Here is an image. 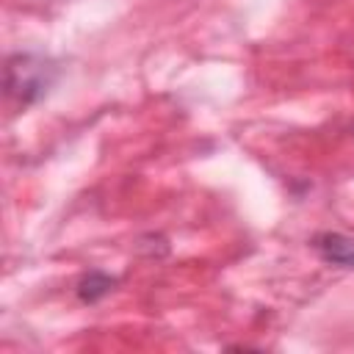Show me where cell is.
<instances>
[{
  "label": "cell",
  "instance_id": "obj_2",
  "mask_svg": "<svg viewBox=\"0 0 354 354\" xmlns=\"http://www.w3.org/2000/svg\"><path fill=\"white\" fill-rule=\"evenodd\" d=\"M310 246L315 249V254L337 268H354V238L343 235V232H318Z\"/></svg>",
  "mask_w": 354,
  "mask_h": 354
},
{
  "label": "cell",
  "instance_id": "obj_3",
  "mask_svg": "<svg viewBox=\"0 0 354 354\" xmlns=\"http://www.w3.org/2000/svg\"><path fill=\"white\" fill-rule=\"evenodd\" d=\"M116 282H119L116 277H111V274L94 268V271H86V274L77 279L75 293H77V299H80L83 304H97V301H102V299L116 288Z\"/></svg>",
  "mask_w": 354,
  "mask_h": 354
},
{
  "label": "cell",
  "instance_id": "obj_1",
  "mask_svg": "<svg viewBox=\"0 0 354 354\" xmlns=\"http://www.w3.org/2000/svg\"><path fill=\"white\" fill-rule=\"evenodd\" d=\"M55 75L58 69L53 61L33 53H17L6 61V94L22 108L33 105L50 91Z\"/></svg>",
  "mask_w": 354,
  "mask_h": 354
}]
</instances>
